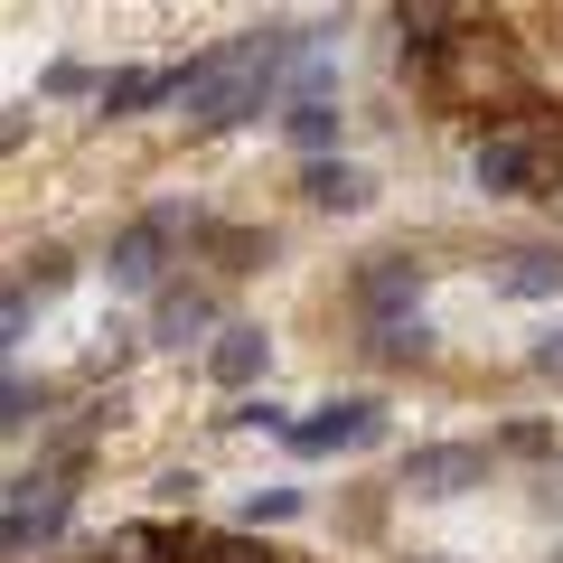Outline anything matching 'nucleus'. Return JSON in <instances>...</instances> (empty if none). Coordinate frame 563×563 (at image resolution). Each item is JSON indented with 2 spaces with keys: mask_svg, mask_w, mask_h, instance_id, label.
<instances>
[{
  "mask_svg": "<svg viewBox=\"0 0 563 563\" xmlns=\"http://www.w3.org/2000/svg\"><path fill=\"white\" fill-rule=\"evenodd\" d=\"M422 282H432V263H413V254H376L357 273V310H366V329H404V320H422Z\"/></svg>",
  "mask_w": 563,
  "mask_h": 563,
  "instance_id": "obj_4",
  "label": "nucleus"
},
{
  "mask_svg": "<svg viewBox=\"0 0 563 563\" xmlns=\"http://www.w3.org/2000/svg\"><path fill=\"white\" fill-rule=\"evenodd\" d=\"M66 507H76L66 470H29V479H10V563H29L38 544H57L66 536Z\"/></svg>",
  "mask_w": 563,
  "mask_h": 563,
  "instance_id": "obj_3",
  "label": "nucleus"
},
{
  "mask_svg": "<svg viewBox=\"0 0 563 563\" xmlns=\"http://www.w3.org/2000/svg\"><path fill=\"white\" fill-rule=\"evenodd\" d=\"M413 563H451V554H413Z\"/></svg>",
  "mask_w": 563,
  "mask_h": 563,
  "instance_id": "obj_22",
  "label": "nucleus"
},
{
  "mask_svg": "<svg viewBox=\"0 0 563 563\" xmlns=\"http://www.w3.org/2000/svg\"><path fill=\"white\" fill-rule=\"evenodd\" d=\"M207 329H217V291H198V282H179V291L151 301V339L161 347H188V339H207Z\"/></svg>",
  "mask_w": 563,
  "mask_h": 563,
  "instance_id": "obj_7",
  "label": "nucleus"
},
{
  "mask_svg": "<svg viewBox=\"0 0 563 563\" xmlns=\"http://www.w3.org/2000/svg\"><path fill=\"white\" fill-rule=\"evenodd\" d=\"M198 563H291V554H273V544H254V536H207Z\"/></svg>",
  "mask_w": 563,
  "mask_h": 563,
  "instance_id": "obj_16",
  "label": "nucleus"
},
{
  "mask_svg": "<svg viewBox=\"0 0 563 563\" xmlns=\"http://www.w3.org/2000/svg\"><path fill=\"white\" fill-rule=\"evenodd\" d=\"M198 244L225 263V273H254V263L273 254V235H244V225H198Z\"/></svg>",
  "mask_w": 563,
  "mask_h": 563,
  "instance_id": "obj_13",
  "label": "nucleus"
},
{
  "mask_svg": "<svg viewBox=\"0 0 563 563\" xmlns=\"http://www.w3.org/2000/svg\"><path fill=\"white\" fill-rule=\"evenodd\" d=\"M526 366H536V376H554V385H563V320H554V329H544V339H536V347H526Z\"/></svg>",
  "mask_w": 563,
  "mask_h": 563,
  "instance_id": "obj_20",
  "label": "nucleus"
},
{
  "mask_svg": "<svg viewBox=\"0 0 563 563\" xmlns=\"http://www.w3.org/2000/svg\"><path fill=\"white\" fill-rule=\"evenodd\" d=\"M376 357H395V366L432 357V329H422V320H404V329H376Z\"/></svg>",
  "mask_w": 563,
  "mask_h": 563,
  "instance_id": "obj_15",
  "label": "nucleus"
},
{
  "mask_svg": "<svg viewBox=\"0 0 563 563\" xmlns=\"http://www.w3.org/2000/svg\"><path fill=\"white\" fill-rule=\"evenodd\" d=\"M66 273H76V263H66V254H29V291H38V301H47V291H66Z\"/></svg>",
  "mask_w": 563,
  "mask_h": 563,
  "instance_id": "obj_19",
  "label": "nucleus"
},
{
  "mask_svg": "<svg viewBox=\"0 0 563 563\" xmlns=\"http://www.w3.org/2000/svg\"><path fill=\"white\" fill-rule=\"evenodd\" d=\"M536 488H544V507L563 517V461H544V479H536Z\"/></svg>",
  "mask_w": 563,
  "mask_h": 563,
  "instance_id": "obj_21",
  "label": "nucleus"
},
{
  "mask_svg": "<svg viewBox=\"0 0 563 563\" xmlns=\"http://www.w3.org/2000/svg\"><path fill=\"white\" fill-rule=\"evenodd\" d=\"M282 517H301V488H254L244 498V526H282Z\"/></svg>",
  "mask_w": 563,
  "mask_h": 563,
  "instance_id": "obj_17",
  "label": "nucleus"
},
{
  "mask_svg": "<svg viewBox=\"0 0 563 563\" xmlns=\"http://www.w3.org/2000/svg\"><path fill=\"white\" fill-rule=\"evenodd\" d=\"M310 207H339V217H357V207H366V169L357 161H310Z\"/></svg>",
  "mask_w": 563,
  "mask_h": 563,
  "instance_id": "obj_11",
  "label": "nucleus"
},
{
  "mask_svg": "<svg viewBox=\"0 0 563 563\" xmlns=\"http://www.w3.org/2000/svg\"><path fill=\"white\" fill-rule=\"evenodd\" d=\"M38 404H47V385H29L20 366H10V395H0V432H29V422H38Z\"/></svg>",
  "mask_w": 563,
  "mask_h": 563,
  "instance_id": "obj_14",
  "label": "nucleus"
},
{
  "mask_svg": "<svg viewBox=\"0 0 563 563\" xmlns=\"http://www.w3.org/2000/svg\"><path fill=\"white\" fill-rule=\"evenodd\" d=\"M263 366H273V339H263L254 320H235V329H217V347H207V376H217V385H254Z\"/></svg>",
  "mask_w": 563,
  "mask_h": 563,
  "instance_id": "obj_9",
  "label": "nucleus"
},
{
  "mask_svg": "<svg viewBox=\"0 0 563 563\" xmlns=\"http://www.w3.org/2000/svg\"><path fill=\"white\" fill-rule=\"evenodd\" d=\"M282 132L301 141L310 161H329V141H339V103H282Z\"/></svg>",
  "mask_w": 563,
  "mask_h": 563,
  "instance_id": "obj_12",
  "label": "nucleus"
},
{
  "mask_svg": "<svg viewBox=\"0 0 563 563\" xmlns=\"http://www.w3.org/2000/svg\"><path fill=\"white\" fill-rule=\"evenodd\" d=\"M479 479H488L479 442H422L413 461H404V488H413V498H470Z\"/></svg>",
  "mask_w": 563,
  "mask_h": 563,
  "instance_id": "obj_5",
  "label": "nucleus"
},
{
  "mask_svg": "<svg viewBox=\"0 0 563 563\" xmlns=\"http://www.w3.org/2000/svg\"><path fill=\"white\" fill-rule=\"evenodd\" d=\"M554 563H563V554H554Z\"/></svg>",
  "mask_w": 563,
  "mask_h": 563,
  "instance_id": "obj_23",
  "label": "nucleus"
},
{
  "mask_svg": "<svg viewBox=\"0 0 563 563\" xmlns=\"http://www.w3.org/2000/svg\"><path fill=\"white\" fill-rule=\"evenodd\" d=\"M301 29H254V38H225L217 57L179 66V103L198 132H235V122H254L263 103L282 95V85L301 76Z\"/></svg>",
  "mask_w": 563,
  "mask_h": 563,
  "instance_id": "obj_1",
  "label": "nucleus"
},
{
  "mask_svg": "<svg viewBox=\"0 0 563 563\" xmlns=\"http://www.w3.org/2000/svg\"><path fill=\"white\" fill-rule=\"evenodd\" d=\"M366 442H385V404H366V395L329 404L320 422H301V432H291V451H301V461H329V451H366Z\"/></svg>",
  "mask_w": 563,
  "mask_h": 563,
  "instance_id": "obj_6",
  "label": "nucleus"
},
{
  "mask_svg": "<svg viewBox=\"0 0 563 563\" xmlns=\"http://www.w3.org/2000/svg\"><path fill=\"white\" fill-rule=\"evenodd\" d=\"M29 310H38V291H29V282H10V301H0V339H10V347L29 339Z\"/></svg>",
  "mask_w": 563,
  "mask_h": 563,
  "instance_id": "obj_18",
  "label": "nucleus"
},
{
  "mask_svg": "<svg viewBox=\"0 0 563 563\" xmlns=\"http://www.w3.org/2000/svg\"><path fill=\"white\" fill-rule=\"evenodd\" d=\"M498 291H507V301H554V291H563V254H554V244H517V254H498Z\"/></svg>",
  "mask_w": 563,
  "mask_h": 563,
  "instance_id": "obj_8",
  "label": "nucleus"
},
{
  "mask_svg": "<svg viewBox=\"0 0 563 563\" xmlns=\"http://www.w3.org/2000/svg\"><path fill=\"white\" fill-rule=\"evenodd\" d=\"M151 103H179V76L169 66H122V76H103V113H151Z\"/></svg>",
  "mask_w": 563,
  "mask_h": 563,
  "instance_id": "obj_10",
  "label": "nucleus"
},
{
  "mask_svg": "<svg viewBox=\"0 0 563 563\" xmlns=\"http://www.w3.org/2000/svg\"><path fill=\"white\" fill-rule=\"evenodd\" d=\"M179 235H198V217H179V207H151L141 225H122L113 235V291H161V273H169V244Z\"/></svg>",
  "mask_w": 563,
  "mask_h": 563,
  "instance_id": "obj_2",
  "label": "nucleus"
}]
</instances>
